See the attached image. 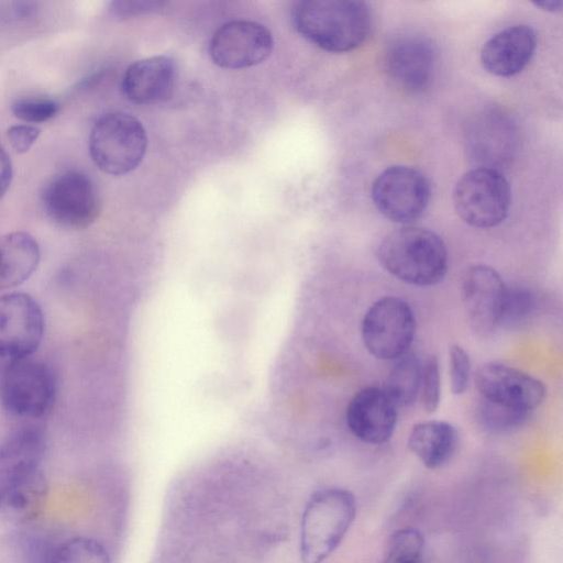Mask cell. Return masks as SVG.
Listing matches in <instances>:
<instances>
[{
  "label": "cell",
  "mask_w": 563,
  "mask_h": 563,
  "mask_svg": "<svg viewBox=\"0 0 563 563\" xmlns=\"http://www.w3.org/2000/svg\"><path fill=\"white\" fill-rule=\"evenodd\" d=\"M51 563H111V559L98 540L74 537L55 549Z\"/></svg>",
  "instance_id": "cell-24"
},
{
  "label": "cell",
  "mask_w": 563,
  "mask_h": 563,
  "mask_svg": "<svg viewBox=\"0 0 563 563\" xmlns=\"http://www.w3.org/2000/svg\"><path fill=\"white\" fill-rule=\"evenodd\" d=\"M147 146L146 131L139 119L124 112L102 115L89 135V153L102 172L121 176L135 169Z\"/></svg>",
  "instance_id": "cell-4"
},
{
  "label": "cell",
  "mask_w": 563,
  "mask_h": 563,
  "mask_svg": "<svg viewBox=\"0 0 563 563\" xmlns=\"http://www.w3.org/2000/svg\"><path fill=\"white\" fill-rule=\"evenodd\" d=\"M43 431L26 424L13 430L0 443V506L16 488L42 473L45 453Z\"/></svg>",
  "instance_id": "cell-13"
},
{
  "label": "cell",
  "mask_w": 563,
  "mask_h": 563,
  "mask_svg": "<svg viewBox=\"0 0 563 563\" xmlns=\"http://www.w3.org/2000/svg\"><path fill=\"white\" fill-rule=\"evenodd\" d=\"M434 44L426 36L407 34L395 38L385 54L389 77L410 91L426 88L435 64Z\"/></svg>",
  "instance_id": "cell-16"
},
{
  "label": "cell",
  "mask_w": 563,
  "mask_h": 563,
  "mask_svg": "<svg viewBox=\"0 0 563 563\" xmlns=\"http://www.w3.org/2000/svg\"><path fill=\"white\" fill-rule=\"evenodd\" d=\"M467 150L479 167L497 169L512 157L516 133L512 122L500 112L479 114L466 136Z\"/></svg>",
  "instance_id": "cell-17"
},
{
  "label": "cell",
  "mask_w": 563,
  "mask_h": 563,
  "mask_svg": "<svg viewBox=\"0 0 563 563\" xmlns=\"http://www.w3.org/2000/svg\"><path fill=\"white\" fill-rule=\"evenodd\" d=\"M176 76V64L170 57L152 56L130 65L123 76L122 90L133 103H154L170 95Z\"/></svg>",
  "instance_id": "cell-19"
},
{
  "label": "cell",
  "mask_w": 563,
  "mask_h": 563,
  "mask_svg": "<svg viewBox=\"0 0 563 563\" xmlns=\"http://www.w3.org/2000/svg\"><path fill=\"white\" fill-rule=\"evenodd\" d=\"M273 45V36L263 24L234 20L214 32L209 52L218 66L241 69L264 62L271 55Z\"/></svg>",
  "instance_id": "cell-11"
},
{
  "label": "cell",
  "mask_w": 563,
  "mask_h": 563,
  "mask_svg": "<svg viewBox=\"0 0 563 563\" xmlns=\"http://www.w3.org/2000/svg\"><path fill=\"white\" fill-rule=\"evenodd\" d=\"M511 201L510 187L498 169L476 167L456 183L453 203L467 224L487 229L501 223Z\"/></svg>",
  "instance_id": "cell-6"
},
{
  "label": "cell",
  "mask_w": 563,
  "mask_h": 563,
  "mask_svg": "<svg viewBox=\"0 0 563 563\" xmlns=\"http://www.w3.org/2000/svg\"><path fill=\"white\" fill-rule=\"evenodd\" d=\"M41 129L34 124H15L9 128L8 137L16 153L27 152L40 136Z\"/></svg>",
  "instance_id": "cell-31"
},
{
  "label": "cell",
  "mask_w": 563,
  "mask_h": 563,
  "mask_svg": "<svg viewBox=\"0 0 563 563\" xmlns=\"http://www.w3.org/2000/svg\"><path fill=\"white\" fill-rule=\"evenodd\" d=\"M421 374V361L408 352L397 360L383 388L398 407L410 406L420 394Z\"/></svg>",
  "instance_id": "cell-22"
},
{
  "label": "cell",
  "mask_w": 563,
  "mask_h": 563,
  "mask_svg": "<svg viewBox=\"0 0 563 563\" xmlns=\"http://www.w3.org/2000/svg\"><path fill=\"white\" fill-rule=\"evenodd\" d=\"M398 406L383 387L368 386L357 391L346 408L350 431L368 444L387 442L396 428Z\"/></svg>",
  "instance_id": "cell-15"
},
{
  "label": "cell",
  "mask_w": 563,
  "mask_h": 563,
  "mask_svg": "<svg viewBox=\"0 0 563 563\" xmlns=\"http://www.w3.org/2000/svg\"><path fill=\"white\" fill-rule=\"evenodd\" d=\"M506 284L499 273L487 265L471 266L462 283V298L471 328L487 335L500 325Z\"/></svg>",
  "instance_id": "cell-14"
},
{
  "label": "cell",
  "mask_w": 563,
  "mask_h": 563,
  "mask_svg": "<svg viewBox=\"0 0 563 563\" xmlns=\"http://www.w3.org/2000/svg\"><path fill=\"white\" fill-rule=\"evenodd\" d=\"M291 20L297 32L314 45L342 53L364 42L372 15L363 1L300 0L292 5Z\"/></svg>",
  "instance_id": "cell-1"
},
{
  "label": "cell",
  "mask_w": 563,
  "mask_h": 563,
  "mask_svg": "<svg viewBox=\"0 0 563 563\" xmlns=\"http://www.w3.org/2000/svg\"><path fill=\"white\" fill-rule=\"evenodd\" d=\"M42 201L46 214L67 229H85L98 218L100 197L91 178L80 170H66L49 180Z\"/></svg>",
  "instance_id": "cell-9"
},
{
  "label": "cell",
  "mask_w": 563,
  "mask_h": 563,
  "mask_svg": "<svg viewBox=\"0 0 563 563\" xmlns=\"http://www.w3.org/2000/svg\"><path fill=\"white\" fill-rule=\"evenodd\" d=\"M56 389L53 369L33 357L0 369V402L12 416L23 419L45 416L53 406Z\"/></svg>",
  "instance_id": "cell-5"
},
{
  "label": "cell",
  "mask_w": 563,
  "mask_h": 563,
  "mask_svg": "<svg viewBox=\"0 0 563 563\" xmlns=\"http://www.w3.org/2000/svg\"><path fill=\"white\" fill-rule=\"evenodd\" d=\"M45 331L44 312L29 294L0 296V369L32 357Z\"/></svg>",
  "instance_id": "cell-8"
},
{
  "label": "cell",
  "mask_w": 563,
  "mask_h": 563,
  "mask_svg": "<svg viewBox=\"0 0 563 563\" xmlns=\"http://www.w3.org/2000/svg\"><path fill=\"white\" fill-rule=\"evenodd\" d=\"M475 385L481 398L528 413L543 402L547 393L540 379L497 362L478 368Z\"/></svg>",
  "instance_id": "cell-12"
},
{
  "label": "cell",
  "mask_w": 563,
  "mask_h": 563,
  "mask_svg": "<svg viewBox=\"0 0 563 563\" xmlns=\"http://www.w3.org/2000/svg\"><path fill=\"white\" fill-rule=\"evenodd\" d=\"M355 515V497L346 489L323 488L311 495L301 517V561L323 563L344 539Z\"/></svg>",
  "instance_id": "cell-3"
},
{
  "label": "cell",
  "mask_w": 563,
  "mask_h": 563,
  "mask_svg": "<svg viewBox=\"0 0 563 563\" xmlns=\"http://www.w3.org/2000/svg\"><path fill=\"white\" fill-rule=\"evenodd\" d=\"M537 307L538 299L529 288L506 286L500 325L506 328L525 325L534 316Z\"/></svg>",
  "instance_id": "cell-25"
},
{
  "label": "cell",
  "mask_w": 563,
  "mask_h": 563,
  "mask_svg": "<svg viewBox=\"0 0 563 563\" xmlns=\"http://www.w3.org/2000/svg\"><path fill=\"white\" fill-rule=\"evenodd\" d=\"M537 46L534 30L525 24L506 27L492 36L481 51V63L490 74L509 77L520 73Z\"/></svg>",
  "instance_id": "cell-18"
},
{
  "label": "cell",
  "mask_w": 563,
  "mask_h": 563,
  "mask_svg": "<svg viewBox=\"0 0 563 563\" xmlns=\"http://www.w3.org/2000/svg\"><path fill=\"white\" fill-rule=\"evenodd\" d=\"M377 258L390 275L419 287L440 283L448 272L443 240L418 227H402L387 234L377 249Z\"/></svg>",
  "instance_id": "cell-2"
},
{
  "label": "cell",
  "mask_w": 563,
  "mask_h": 563,
  "mask_svg": "<svg viewBox=\"0 0 563 563\" xmlns=\"http://www.w3.org/2000/svg\"><path fill=\"white\" fill-rule=\"evenodd\" d=\"M13 177L12 163L7 152L0 146V199L8 191Z\"/></svg>",
  "instance_id": "cell-32"
},
{
  "label": "cell",
  "mask_w": 563,
  "mask_h": 563,
  "mask_svg": "<svg viewBox=\"0 0 563 563\" xmlns=\"http://www.w3.org/2000/svg\"><path fill=\"white\" fill-rule=\"evenodd\" d=\"M536 5L541 7L544 10L556 11L560 10L562 1L560 0H542L534 2Z\"/></svg>",
  "instance_id": "cell-33"
},
{
  "label": "cell",
  "mask_w": 563,
  "mask_h": 563,
  "mask_svg": "<svg viewBox=\"0 0 563 563\" xmlns=\"http://www.w3.org/2000/svg\"><path fill=\"white\" fill-rule=\"evenodd\" d=\"M459 433L453 424L442 420L419 422L411 428L408 448L428 468L446 464L454 455Z\"/></svg>",
  "instance_id": "cell-21"
},
{
  "label": "cell",
  "mask_w": 563,
  "mask_h": 563,
  "mask_svg": "<svg viewBox=\"0 0 563 563\" xmlns=\"http://www.w3.org/2000/svg\"><path fill=\"white\" fill-rule=\"evenodd\" d=\"M377 210L397 223H411L426 211L430 186L426 176L409 166H390L374 180L371 190Z\"/></svg>",
  "instance_id": "cell-10"
},
{
  "label": "cell",
  "mask_w": 563,
  "mask_h": 563,
  "mask_svg": "<svg viewBox=\"0 0 563 563\" xmlns=\"http://www.w3.org/2000/svg\"><path fill=\"white\" fill-rule=\"evenodd\" d=\"M530 413L511 409L484 398L479 399L476 416L479 424L494 433L509 432L520 427Z\"/></svg>",
  "instance_id": "cell-26"
},
{
  "label": "cell",
  "mask_w": 563,
  "mask_h": 563,
  "mask_svg": "<svg viewBox=\"0 0 563 563\" xmlns=\"http://www.w3.org/2000/svg\"><path fill=\"white\" fill-rule=\"evenodd\" d=\"M361 332L365 347L374 357L398 360L409 352L413 342L415 312L399 297H382L366 310Z\"/></svg>",
  "instance_id": "cell-7"
},
{
  "label": "cell",
  "mask_w": 563,
  "mask_h": 563,
  "mask_svg": "<svg viewBox=\"0 0 563 563\" xmlns=\"http://www.w3.org/2000/svg\"><path fill=\"white\" fill-rule=\"evenodd\" d=\"M472 364L468 353L455 343L450 347V380L454 395L463 394L471 379Z\"/></svg>",
  "instance_id": "cell-29"
},
{
  "label": "cell",
  "mask_w": 563,
  "mask_h": 563,
  "mask_svg": "<svg viewBox=\"0 0 563 563\" xmlns=\"http://www.w3.org/2000/svg\"><path fill=\"white\" fill-rule=\"evenodd\" d=\"M424 551L422 533L415 528H401L388 538L383 563H424Z\"/></svg>",
  "instance_id": "cell-23"
},
{
  "label": "cell",
  "mask_w": 563,
  "mask_h": 563,
  "mask_svg": "<svg viewBox=\"0 0 563 563\" xmlns=\"http://www.w3.org/2000/svg\"><path fill=\"white\" fill-rule=\"evenodd\" d=\"M165 2L162 1L120 0L110 3V11L119 19H128L161 10Z\"/></svg>",
  "instance_id": "cell-30"
},
{
  "label": "cell",
  "mask_w": 563,
  "mask_h": 563,
  "mask_svg": "<svg viewBox=\"0 0 563 563\" xmlns=\"http://www.w3.org/2000/svg\"><path fill=\"white\" fill-rule=\"evenodd\" d=\"M59 109L56 100L46 97L20 98L11 104L13 114L27 124L48 121L59 112Z\"/></svg>",
  "instance_id": "cell-27"
},
{
  "label": "cell",
  "mask_w": 563,
  "mask_h": 563,
  "mask_svg": "<svg viewBox=\"0 0 563 563\" xmlns=\"http://www.w3.org/2000/svg\"><path fill=\"white\" fill-rule=\"evenodd\" d=\"M41 258L35 238L24 231H15L0 240V290L16 287L36 271Z\"/></svg>",
  "instance_id": "cell-20"
},
{
  "label": "cell",
  "mask_w": 563,
  "mask_h": 563,
  "mask_svg": "<svg viewBox=\"0 0 563 563\" xmlns=\"http://www.w3.org/2000/svg\"><path fill=\"white\" fill-rule=\"evenodd\" d=\"M420 395L424 410L437 411L441 400V373L435 355H430L422 364Z\"/></svg>",
  "instance_id": "cell-28"
}]
</instances>
